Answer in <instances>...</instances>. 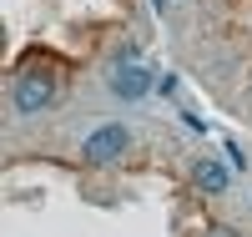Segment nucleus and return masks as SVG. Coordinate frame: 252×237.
<instances>
[{"label": "nucleus", "mask_w": 252, "mask_h": 237, "mask_svg": "<svg viewBox=\"0 0 252 237\" xmlns=\"http://www.w3.org/2000/svg\"><path fill=\"white\" fill-rule=\"evenodd\" d=\"M126 146H131V132H126L121 121H106V126H96V132L81 141V162H91V167H111L126 157Z\"/></svg>", "instance_id": "obj_1"}, {"label": "nucleus", "mask_w": 252, "mask_h": 237, "mask_svg": "<svg viewBox=\"0 0 252 237\" xmlns=\"http://www.w3.org/2000/svg\"><path fill=\"white\" fill-rule=\"evenodd\" d=\"M10 101H15V111H20V116H35V111H46V106L56 101V81H51L46 71H31V76H20V81H15Z\"/></svg>", "instance_id": "obj_2"}, {"label": "nucleus", "mask_w": 252, "mask_h": 237, "mask_svg": "<svg viewBox=\"0 0 252 237\" xmlns=\"http://www.w3.org/2000/svg\"><path fill=\"white\" fill-rule=\"evenodd\" d=\"M111 91L121 101H141L146 91H157V76H146L136 61H116V66H111Z\"/></svg>", "instance_id": "obj_3"}, {"label": "nucleus", "mask_w": 252, "mask_h": 237, "mask_svg": "<svg viewBox=\"0 0 252 237\" xmlns=\"http://www.w3.org/2000/svg\"><path fill=\"white\" fill-rule=\"evenodd\" d=\"M192 177H197V187H202V192H212V197H217V192H227V182H232V177H227V167H222L217 157L192 162Z\"/></svg>", "instance_id": "obj_4"}, {"label": "nucleus", "mask_w": 252, "mask_h": 237, "mask_svg": "<svg viewBox=\"0 0 252 237\" xmlns=\"http://www.w3.org/2000/svg\"><path fill=\"white\" fill-rule=\"evenodd\" d=\"M227 162H232V167H247V157H242V146H237V141H227Z\"/></svg>", "instance_id": "obj_5"}, {"label": "nucleus", "mask_w": 252, "mask_h": 237, "mask_svg": "<svg viewBox=\"0 0 252 237\" xmlns=\"http://www.w3.org/2000/svg\"><path fill=\"white\" fill-rule=\"evenodd\" d=\"M212 237H237V232L232 227H212Z\"/></svg>", "instance_id": "obj_6"}]
</instances>
